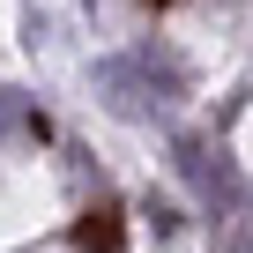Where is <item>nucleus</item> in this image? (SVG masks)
I'll list each match as a JSON object with an SVG mask.
<instances>
[{
    "mask_svg": "<svg viewBox=\"0 0 253 253\" xmlns=\"http://www.w3.org/2000/svg\"><path fill=\"white\" fill-rule=\"evenodd\" d=\"M75 238H82L89 253H112V246H119V231H112V216H104V209H89V216L75 223Z\"/></svg>",
    "mask_w": 253,
    "mask_h": 253,
    "instance_id": "nucleus-1",
    "label": "nucleus"
},
{
    "mask_svg": "<svg viewBox=\"0 0 253 253\" xmlns=\"http://www.w3.org/2000/svg\"><path fill=\"white\" fill-rule=\"evenodd\" d=\"M149 8H164V0H149Z\"/></svg>",
    "mask_w": 253,
    "mask_h": 253,
    "instance_id": "nucleus-2",
    "label": "nucleus"
}]
</instances>
